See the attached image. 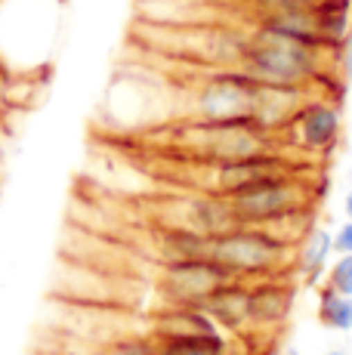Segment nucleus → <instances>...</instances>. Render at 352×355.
<instances>
[{"instance_id": "nucleus-8", "label": "nucleus", "mask_w": 352, "mask_h": 355, "mask_svg": "<svg viewBox=\"0 0 352 355\" xmlns=\"http://www.w3.org/2000/svg\"><path fill=\"white\" fill-rule=\"evenodd\" d=\"M315 96V87L303 84H260L256 90V105H254V121L266 133L279 136L290 127L303 105Z\"/></svg>"}, {"instance_id": "nucleus-12", "label": "nucleus", "mask_w": 352, "mask_h": 355, "mask_svg": "<svg viewBox=\"0 0 352 355\" xmlns=\"http://www.w3.org/2000/svg\"><path fill=\"white\" fill-rule=\"evenodd\" d=\"M204 312L220 324V331H245L247 327V282H229L213 297H207Z\"/></svg>"}, {"instance_id": "nucleus-2", "label": "nucleus", "mask_w": 352, "mask_h": 355, "mask_svg": "<svg viewBox=\"0 0 352 355\" xmlns=\"http://www.w3.org/2000/svg\"><path fill=\"white\" fill-rule=\"evenodd\" d=\"M279 136L266 133L256 121H195L188 118L176 133V146L195 164H226L254 158V155L279 152Z\"/></svg>"}, {"instance_id": "nucleus-18", "label": "nucleus", "mask_w": 352, "mask_h": 355, "mask_svg": "<svg viewBox=\"0 0 352 355\" xmlns=\"http://www.w3.org/2000/svg\"><path fill=\"white\" fill-rule=\"evenodd\" d=\"M340 62H343V74H346V84L352 87V28L346 34V40H343V46H340Z\"/></svg>"}, {"instance_id": "nucleus-15", "label": "nucleus", "mask_w": 352, "mask_h": 355, "mask_svg": "<svg viewBox=\"0 0 352 355\" xmlns=\"http://www.w3.org/2000/svg\"><path fill=\"white\" fill-rule=\"evenodd\" d=\"M99 355H155V340L148 334H121L103 343Z\"/></svg>"}, {"instance_id": "nucleus-14", "label": "nucleus", "mask_w": 352, "mask_h": 355, "mask_svg": "<svg viewBox=\"0 0 352 355\" xmlns=\"http://www.w3.org/2000/svg\"><path fill=\"white\" fill-rule=\"evenodd\" d=\"M229 343L222 334L213 337H176V340H155V355H226Z\"/></svg>"}, {"instance_id": "nucleus-17", "label": "nucleus", "mask_w": 352, "mask_h": 355, "mask_svg": "<svg viewBox=\"0 0 352 355\" xmlns=\"http://www.w3.org/2000/svg\"><path fill=\"white\" fill-rule=\"evenodd\" d=\"M334 254H352V220L337 226V232H334Z\"/></svg>"}, {"instance_id": "nucleus-5", "label": "nucleus", "mask_w": 352, "mask_h": 355, "mask_svg": "<svg viewBox=\"0 0 352 355\" xmlns=\"http://www.w3.org/2000/svg\"><path fill=\"white\" fill-rule=\"evenodd\" d=\"M229 204H232V210H235L238 226H266V223L279 220L284 214L306 210L309 207V186L290 170V173L266 176V180L229 195Z\"/></svg>"}, {"instance_id": "nucleus-22", "label": "nucleus", "mask_w": 352, "mask_h": 355, "mask_svg": "<svg viewBox=\"0 0 352 355\" xmlns=\"http://www.w3.org/2000/svg\"><path fill=\"white\" fill-rule=\"evenodd\" d=\"M349 182H352V170H349Z\"/></svg>"}, {"instance_id": "nucleus-3", "label": "nucleus", "mask_w": 352, "mask_h": 355, "mask_svg": "<svg viewBox=\"0 0 352 355\" xmlns=\"http://www.w3.org/2000/svg\"><path fill=\"white\" fill-rule=\"evenodd\" d=\"M207 257L226 266L238 282H256V278H275L290 259L297 248H288L260 226H235L222 235H211Z\"/></svg>"}, {"instance_id": "nucleus-16", "label": "nucleus", "mask_w": 352, "mask_h": 355, "mask_svg": "<svg viewBox=\"0 0 352 355\" xmlns=\"http://www.w3.org/2000/svg\"><path fill=\"white\" fill-rule=\"evenodd\" d=\"M324 284L337 293H349L352 297V254H337V259L324 272Z\"/></svg>"}, {"instance_id": "nucleus-13", "label": "nucleus", "mask_w": 352, "mask_h": 355, "mask_svg": "<svg viewBox=\"0 0 352 355\" xmlns=\"http://www.w3.org/2000/svg\"><path fill=\"white\" fill-rule=\"evenodd\" d=\"M318 322L331 331L346 334L352 331V297L349 293H337L328 284L318 293Z\"/></svg>"}, {"instance_id": "nucleus-4", "label": "nucleus", "mask_w": 352, "mask_h": 355, "mask_svg": "<svg viewBox=\"0 0 352 355\" xmlns=\"http://www.w3.org/2000/svg\"><path fill=\"white\" fill-rule=\"evenodd\" d=\"M256 90L260 80L241 68H204V74L192 84L188 118L213 121V124L254 121Z\"/></svg>"}, {"instance_id": "nucleus-1", "label": "nucleus", "mask_w": 352, "mask_h": 355, "mask_svg": "<svg viewBox=\"0 0 352 355\" xmlns=\"http://www.w3.org/2000/svg\"><path fill=\"white\" fill-rule=\"evenodd\" d=\"M324 53H331V46L306 44V40H297L290 34L256 22L250 31H245V50H241L238 68L260 84L315 87L324 78Z\"/></svg>"}, {"instance_id": "nucleus-20", "label": "nucleus", "mask_w": 352, "mask_h": 355, "mask_svg": "<svg viewBox=\"0 0 352 355\" xmlns=\"http://www.w3.org/2000/svg\"><path fill=\"white\" fill-rule=\"evenodd\" d=\"M275 355H303V352H300V349H297V346H294V343H284V346H281V349H279V352H275Z\"/></svg>"}, {"instance_id": "nucleus-10", "label": "nucleus", "mask_w": 352, "mask_h": 355, "mask_svg": "<svg viewBox=\"0 0 352 355\" xmlns=\"http://www.w3.org/2000/svg\"><path fill=\"white\" fill-rule=\"evenodd\" d=\"M294 309V291L275 278H256L247 284V327L250 331H272L284 324Z\"/></svg>"}, {"instance_id": "nucleus-6", "label": "nucleus", "mask_w": 352, "mask_h": 355, "mask_svg": "<svg viewBox=\"0 0 352 355\" xmlns=\"http://www.w3.org/2000/svg\"><path fill=\"white\" fill-rule=\"evenodd\" d=\"M235 282V275L211 257H192V259H170L161 263L158 288L167 303H188L201 306L207 297H213L220 288Z\"/></svg>"}, {"instance_id": "nucleus-11", "label": "nucleus", "mask_w": 352, "mask_h": 355, "mask_svg": "<svg viewBox=\"0 0 352 355\" xmlns=\"http://www.w3.org/2000/svg\"><path fill=\"white\" fill-rule=\"evenodd\" d=\"M331 254H334V232L328 226H315L303 235V241L297 244V269H300L303 282L306 284H318L328 272Z\"/></svg>"}, {"instance_id": "nucleus-19", "label": "nucleus", "mask_w": 352, "mask_h": 355, "mask_svg": "<svg viewBox=\"0 0 352 355\" xmlns=\"http://www.w3.org/2000/svg\"><path fill=\"white\" fill-rule=\"evenodd\" d=\"M343 214H346V220H352V182H349L346 195H343Z\"/></svg>"}, {"instance_id": "nucleus-23", "label": "nucleus", "mask_w": 352, "mask_h": 355, "mask_svg": "<svg viewBox=\"0 0 352 355\" xmlns=\"http://www.w3.org/2000/svg\"><path fill=\"white\" fill-rule=\"evenodd\" d=\"M349 334H352V331H349Z\"/></svg>"}, {"instance_id": "nucleus-7", "label": "nucleus", "mask_w": 352, "mask_h": 355, "mask_svg": "<svg viewBox=\"0 0 352 355\" xmlns=\"http://www.w3.org/2000/svg\"><path fill=\"white\" fill-rule=\"evenodd\" d=\"M288 133V142L297 146L306 155H324L337 146L343 133V114L340 105L334 99L315 93L306 105L297 112V118L290 121V127L284 130Z\"/></svg>"}, {"instance_id": "nucleus-9", "label": "nucleus", "mask_w": 352, "mask_h": 355, "mask_svg": "<svg viewBox=\"0 0 352 355\" xmlns=\"http://www.w3.org/2000/svg\"><path fill=\"white\" fill-rule=\"evenodd\" d=\"M146 334L152 340H176V337H213V334L222 331L204 312V306L167 303L164 309H158L148 318Z\"/></svg>"}, {"instance_id": "nucleus-21", "label": "nucleus", "mask_w": 352, "mask_h": 355, "mask_svg": "<svg viewBox=\"0 0 352 355\" xmlns=\"http://www.w3.org/2000/svg\"><path fill=\"white\" fill-rule=\"evenodd\" d=\"M324 355H349V349H340V346H337V349H328Z\"/></svg>"}]
</instances>
